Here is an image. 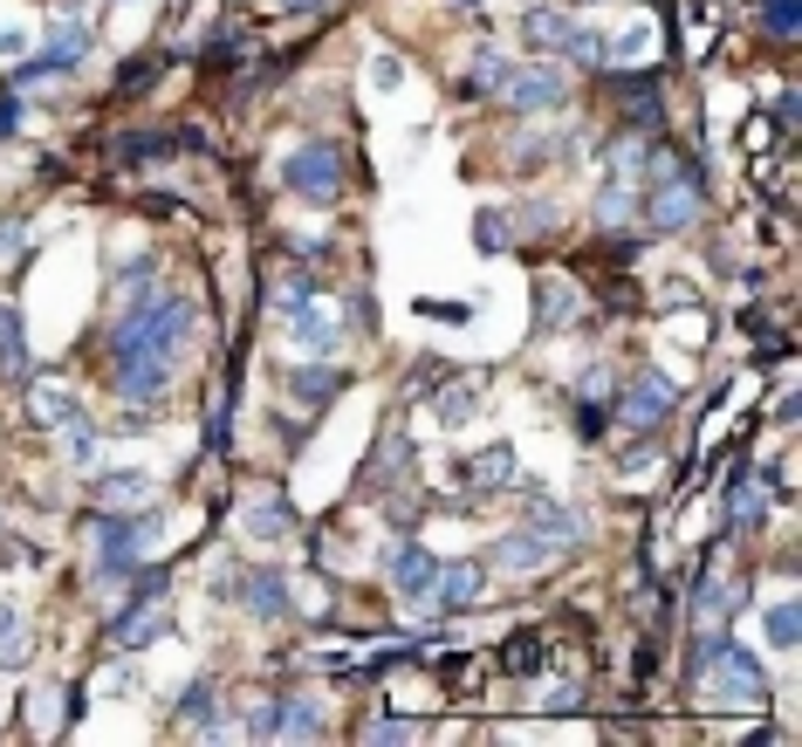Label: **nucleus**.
<instances>
[{
	"label": "nucleus",
	"mask_w": 802,
	"mask_h": 747,
	"mask_svg": "<svg viewBox=\"0 0 802 747\" xmlns=\"http://www.w3.org/2000/svg\"><path fill=\"white\" fill-rule=\"evenodd\" d=\"M432 583H439V556H426V549H398L392 556V590L405 604H432Z\"/></svg>",
	"instance_id": "obj_9"
},
{
	"label": "nucleus",
	"mask_w": 802,
	"mask_h": 747,
	"mask_svg": "<svg viewBox=\"0 0 802 747\" xmlns=\"http://www.w3.org/2000/svg\"><path fill=\"white\" fill-rule=\"evenodd\" d=\"M700 679H713V692H720V700H762V665L755 658H747V652H734V645H720L707 665H700Z\"/></svg>",
	"instance_id": "obj_7"
},
{
	"label": "nucleus",
	"mask_w": 802,
	"mask_h": 747,
	"mask_svg": "<svg viewBox=\"0 0 802 747\" xmlns=\"http://www.w3.org/2000/svg\"><path fill=\"white\" fill-rule=\"evenodd\" d=\"M686 220H700V178L665 159L659 178H652V199H644V226H652V234H679Z\"/></svg>",
	"instance_id": "obj_4"
},
{
	"label": "nucleus",
	"mask_w": 802,
	"mask_h": 747,
	"mask_svg": "<svg viewBox=\"0 0 802 747\" xmlns=\"http://www.w3.org/2000/svg\"><path fill=\"white\" fill-rule=\"evenodd\" d=\"M83 48H90V28H83V21H62V28H56V42H48L42 56H35L28 69H21V83H48V75H62L69 62H83Z\"/></svg>",
	"instance_id": "obj_8"
},
{
	"label": "nucleus",
	"mask_w": 802,
	"mask_h": 747,
	"mask_svg": "<svg viewBox=\"0 0 802 747\" xmlns=\"http://www.w3.org/2000/svg\"><path fill=\"white\" fill-rule=\"evenodd\" d=\"M281 178H289V192H295V199L329 206L336 192H344V159H336V144H302V151H289Z\"/></svg>",
	"instance_id": "obj_5"
},
{
	"label": "nucleus",
	"mask_w": 802,
	"mask_h": 747,
	"mask_svg": "<svg viewBox=\"0 0 802 747\" xmlns=\"http://www.w3.org/2000/svg\"><path fill=\"white\" fill-rule=\"evenodd\" d=\"M8 254H21V226H14V220L0 226V261H8Z\"/></svg>",
	"instance_id": "obj_28"
},
{
	"label": "nucleus",
	"mask_w": 802,
	"mask_h": 747,
	"mask_svg": "<svg viewBox=\"0 0 802 747\" xmlns=\"http://www.w3.org/2000/svg\"><path fill=\"white\" fill-rule=\"evenodd\" d=\"M665 411H672V384H665L659 371H644L631 392H625V419H631V425H659Z\"/></svg>",
	"instance_id": "obj_11"
},
{
	"label": "nucleus",
	"mask_w": 802,
	"mask_h": 747,
	"mask_svg": "<svg viewBox=\"0 0 802 747\" xmlns=\"http://www.w3.org/2000/svg\"><path fill=\"white\" fill-rule=\"evenodd\" d=\"M186 337H193V302L172 295V289H131V316L117 323V343H111V364H117V384L124 398H159L178 357H186Z\"/></svg>",
	"instance_id": "obj_1"
},
{
	"label": "nucleus",
	"mask_w": 802,
	"mask_h": 747,
	"mask_svg": "<svg viewBox=\"0 0 802 747\" xmlns=\"http://www.w3.org/2000/svg\"><path fill=\"white\" fill-rule=\"evenodd\" d=\"M762 501H768V494H762V480H747V474H741V480H734V494H728V522H734V528L762 522Z\"/></svg>",
	"instance_id": "obj_17"
},
{
	"label": "nucleus",
	"mask_w": 802,
	"mask_h": 747,
	"mask_svg": "<svg viewBox=\"0 0 802 747\" xmlns=\"http://www.w3.org/2000/svg\"><path fill=\"white\" fill-rule=\"evenodd\" d=\"M323 734V707L316 700H275V740H316Z\"/></svg>",
	"instance_id": "obj_12"
},
{
	"label": "nucleus",
	"mask_w": 802,
	"mask_h": 747,
	"mask_svg": "<svg viewBox=\"0 0 802 747\" xmlns=\"http://www.w3.org/2000/svg\"><path fill=\"white\" fill-rule=\"evenodd\" d=\"M144 542H159V514H131V522H124V514H96V583L103 590H124L131 583V570H138V549Z\"/></svg>",
	"instance_id": "obj_3"
},
{
	"label": "nucleus",
	"mask_w": 802,
	"mask_h": 747,
	"mask_svg": "<svg viewBox=\"0 0 802 747\" xmlns=\"http://www.w3.org/2000/svg\"><path fill=\"white\" fill-rule=\"evenodd\" d=\"M528 42L535 48H562V56H577V62H604V42L590 35V28H577L569 14H556V8H535L528 14Z\"/></svg>",
	"instance_id": "obj_6"
},
{
	"label": "nucleus",
	"mask_w": 802,
	"mask_h": 747,
	"mask_svg": "<svg viewBox=\"0 0 802 747\" xmlns=\"http://www.w3.org/2000/svg\"><path fill=\"white\" fill-rule=\"evenodd\" d=\"M514 474V459H508V446H487V459H474V480L480 487H501Z\"/></svg>",
	"instance_id": "obj_20"
},
{
	"label": "nucleus",
	"mask_w": 802,
	"mask_h": 747,
	"mask_svg": "<svg viewBox=\"0 0 802 747\" xmlns=\"http://www.w3.org/2000/svg\"><path fill=\"white\" fill-rule=\"evenodd\" d=\"M474 90L514 103V110H556V103H562V75H549V69H514V62L495 56V48H480V56H474Z\"/></svg>",
	"instance_id": "obj_2"
},
{
	"label": "nucleus",
	"mask_w": 802,
	"mask_h": 747,
	"mask_svg": "<svg viewBox=\"0 0 802 747\" xmlns=\"http://www.w3.org/2000/svg\"><path fill=\"white\" fill-rule=\"evenodd\" d=\"M21 48H28V35H21V28H0V56H21Z\"/></svg>",
	"instance_id": "obj_29"
},
{
	"label": "nucleus",
	"mask_w": 802,
	"mask_h": 747,
	"mask_svg": "<svg viewBox=\"0 0 802 747\" xmlns=\"http://www.w3.org/2000/svg\"><path fill=\"white\" fill-rule=\"evenodd\" d=\"M289 316H295V350H309V357H329L336 350V323L329 316H316V308H289Z\"/></svg>",
	"instance_id": "obj_15"
},
{
	"label": "nucleus",
	"mask_w": 802,
	"mask_h": 747,
	"mask_svg": "<svg viewBox=\"0 0 802 747\" xmlns=\"http://www.w3.org/2000/svg\"><path fill=\"white\" fill-rule=\"evenodd\" d=\"M371 740H411V727H405V720H377Z\"/></svg>",
	"instance_id": "obj_27"
},
{
	"label": "nucleus",
	"mask_w": 802,
	"mask_h": 747,
	"mask_svg": "<svg viewBox=\"0 0 802 747\" xmlns=\"http://www.w3.org/2000/svg\"><path fill=\"white\" fill-rule=\"evenodd\" d=\"M186 720L199 734H220V707H213V686H193L186 692Z\"/></svg>",
	"instance_id": "obj_19"
},
{
	"label": "nucleus",
	"mask_w": 802,
	"mask_h": 747,
	"mask_svg": "<svg viewBox=\"0 0 802 747\" xmlns=\"http://www.w3.org/2000/svg\"><path fill=\"white\" fill-rule=\"evenodd\" d=\"M768 28L775 35H795V0H768Z\"/></svg>",
	"instance_id": "obj_23"
},
{
	"label": "nucleus",
	"mask_w": 802,
	"mask_h": 747,
	"mask_svg": "<svg viewBox=\"0 0 802 747\" xmlns=\"http://www.w3.org/2000/svg\"><path fill=\"white\" fill-rule=\"evenodd\" d=\"M103 494H117V501H124V494H144V480H138V474H117V480H103Z\"/></svg>",
	"instance_id": "obj_25"
},
{
	"label": "nucleus",
	"mask_w": 802,
	"mask_h": 747,
	"mask_svg": "<svg viewBox=\"0 0 802 747\" xmlns=\"http://www.w3.org/2000/svg\"><path fill=\"white\" fill-rule=\"evenodd\" d=\"M247 610L254 617H289V583H281V570L261 562V570L247 576Z\"/></svg>",
	"instance_id": "obj_13"
},
{
	"label": "nucleus",
	"mask_w": 802,
	"mask_h": 747,
	"mask_svg": "<svg viewBox=\"0 0 802 747\" xmlns=\"http://www.w3.org/2000/svg\"><path fill=\"white\" fill-rule=\"evenodd\" d=\"M247 535H254V542H281V535H289V514H281V501H254V507H247Z\"/></svg>",
	"instance_id": "obj_18"
},
{
	"label": "nucleus",
	"mask_w": 802,
	"mask_h": 747,
	"mask_svg": "<svg viewBox=\"0 0 802 747\" xmlns=\"http://www.w3.org/2000/svg\"><path fill=\"white\" fill-rule=\"evenodd\" d=\"M768 638H775V645H795V604H775L768 610Z\"/></svg>",
	"instance_id": "obj_21"
},
{
	"label": "nucleus",
	"mask_w": 802,
	"mask_h": 747,
	"mask_svg": "<svg viewBox=\"0 0 802 747\" xmlns=\"http://www.w3.org/2000/svg\"><path fill=\"white\" fill-rule=\"evenodd\" d=\"M480 597V562H439V583H432V604L426 610H460Z\"/></svg>",
	"instance_id": "obj_10"
},
{
	"label": "nucleus",
	"mask_w": 802,
	"mask_h": 747,
	"mask_svg": "<svg viewBox=\"0 0 802 747\" xmlns=\"http://www.w3.org/2000/svg\"><path fill=\"white\" fill-rule=\"evenodd\" d=\"M21 652V625H14V610H0V658H14Z\"/></svg>",
	"instance_id": "obj_24"
},
{
	"label": "nucleus",
	"mask_w": 802,
	"mask_h": 747,
	"mask_svg": "<svg viewBox=\"0 0 802 747\" xmlns=\"http://www.w3.org/2000/svg\"><path fill=\"white\" fill-rule=\"evenodd\" d=\"M467 411H474V384H460V392L446 398V419H467Z\"/></svg>",
	"instance_id": "obj_26"
},
{
	"label": "nucleus",
	"mask_w": 802,
	"mask_h": 747,
	"mask_svg": "<svg viewBox=\"0 0 802 747\" xmlns=\"http://www.w3.org/2000/svg\"><path fill=\"white\" fill-rule=\"evenodd\" d=\"M111 638L117 645H151V638H165V610H151V604L124 610V625H111Z\"/></svg>",
	"instance_id": "obj_16"
},
{
	"label": "nucleus",
	"mask_w": 802,
	"mask_h": 747,
	"mask_svg": "<svg viewBox=\"0 0 802 747\" xmlns=\"http://www.w3.org/2000/svg\"><path fill=\"white\" fill-rule=\"evenodd\" d=\"M323 392H336V377H329V371H323V377H309V371L295 377V398H302V405H323Z\"/></svg>",
	"instance_id": "obj_22"
},
{
	"label": "nucleus",
	"mask_w": 802,
	"mask_h": 747,
	"mask_svg": "<svg viewBox=\"0 0 802 747\" xmlns=\"http://www.w3.org/2000/svg\"><path fill=\"white\" fill-rule=\"evenodd\" d=\"M508 570H549V556H556V542L549 535H535V528H522V535H508V542L495 549Z\"/></svg>",
	"instance_id": "obj_14"
}]
</instances>
